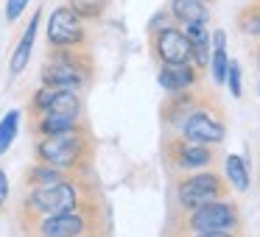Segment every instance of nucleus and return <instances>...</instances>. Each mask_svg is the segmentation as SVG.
<instances>
[{"instance_id":"f257e3e1","label":"nucleus","mask_w":260,"mask_h":237,"mask_svg":"<svg viewBox=\"0 0 260 237\" xmlns=\"http://www.w3.org/2000/svg\"><path fill=\"white\" fill-rule=\"evenodd\" d=\"M40 78L45 87L79 90L90 78V62H87L84 53H76L73 48H51L40 70Z\"/></svg>"},{"instance_id":"f03ea898","label":"nucleus","mask_w":260,"mask_h":237,"mask_svg":"<svg viewBox=\"0 0 260 237\" xmlns=\"http://www.w3.org/2000/svg\"><path fill=\"white\" fill-rule=\"evenodd\" d=\"M79 204V192L70 181H53V184H37L28 192L25 209L34 215H56V212H68L76 209Z\"/></svg>"},{"instance_id":"7ed1b4c3","label":"nucleus","mask_w":260,"mask_h":237,"mask_svg":"<svg viewBox=\"0 0 260 237\" xmlns=\"http://www.w3.org/2000/svg\"><path fill=\"white\" fill-rule=\"evenodd\" d=\"M45 36L51 48H81L87 42L84 20L70 6H56L51 12V17H48Z\"/></svg>"},{"instance_id":"20e7f679","label":"nucleus","mask_w":260,"mask_h":237,"mask_svg":"<svg viewBox=\"0 0 260 237\" xmlns=\"http://www.w3.org/2000/svg\"><path fill=\"white\" fill-rule=\"evenodd\" d=\"M31 109L37 117H64V120H79L81 101L76 90H59V87H45L34 92L31 98Z\"/></svg>"},{"instance_id":"39448f33","label":"nucleus","mask_w":260,"mask_h":237,"mask_svg":"<svg viewBox=\"0 0 260 237\" xmlns=\"http://www.w3.org/2000/svg\"><path fill=\"white\" fill-rule=\"evenodd\" d=\"M84 151V140L76 131H64V134H48L37 142V153L42 162L53 165V168H73L81 159Z\"/></svg>"},{"instance_id":"423d86ee","label":"nucleus","mask_w":260,"mask_h":237,"mask_svg":"<svg viewBox=\"0 0 260 237\" xmlns=\"http://www.w3.org/2000/svg\"><path fill=\"white\" fill-rule=\"evenodd\" d=\"M151 48L159 64H193V45L179 25L154 28Z\"/></svg>"},{"instance_id":"0eeeda50","label":"nucleus","mask_w":260,"mask_h":237,"mask_svg":"<svg viewBox=\"0 0 260 237\" xmlns=\"http://www.w3.org/2000/svg\"><path fill=\"white\" fill-rule=\"evenodd\" d=\"M187 229L190 231H232L238 226V209L226 201H210L196 209H187Z\"/></svg>"},{"instance_id":"6e6552de","label":"nucleus","mask_w":260,"mask_h":237,"mask_svg":"<svg viewBox=\"0 0 260 237\" xmlns=\"http://www.w3.org/2000/svg\"><path fill=\"white\" fill-rule=\"evenodd\" d=\"M226 187L221 181V176L210 173V170H202V173H193L190 179H185L179 187H176V195H179V204L185 209H196L202 204L218 201L224 198Z\"/></svg>"},{"instance_id":"1a4fd4ad","label":"nucleus","mask_w":260,"mask_h":237,"mask_svg":"<svg viewBox=\"0 0 260 237\" xmlns=\"http://www.w3.org/2000/svg\"><path fill=\"white\" fill-rule=\"evenodd\" d=\"M182 137L190 142H202V145H215L226 137V129L218 117H213L207 109L199 106L182 120Z\"/></svg>"},{"instance_id":"9d476101","label":"nucleus","mask_w":260,"mask_h":237,"mask_svg":"<svg viewBox=\"0 0 260 237\" xmlns=\"http://www.w3.org/2000/svg\"><path fill=\"white\" fill-rule=\"evenodd\" d=\"M171 159L179 170H202L213 162V148L202 145V142H190V140H176L171 142Z\"/></svg>"},{"instance_id":"9b49d317","label":"nucleus","mask_w":260,"mask_h":237,"mask_svg":"<svg viewBox=\"0 0 260 237\" xmlns=\"http://www.w3.org/2000/svg\"><path fill=\"white\" fill-rule=\"evenodd\" d=\"M157 81L168 92H185L199 81V67L196 64H159Z\"/></svg>"},{"instance_id":"f8f14e48","label":"nucleus","mask_w":260,"mask_h":237,"mask_svg":"<svg viewBox=\"0 0 260 237\" xmlns=\"http://www.w3.org/2000/svg\"><path fill=\"white\" fill-rule=\"evenodd\" d=\"M84 231V218L76 215L73 209L56 215H45V220L40 223L42 237H79Z\"/></svg>"},{"instance_id":"ddd939ff","label":"nucleus","mask_w":260,"mask_h":237,"mask_svg":"<svg viewBox=\"0 0 260 237\" xmlns=\"http://www.w3.org/2000/svg\"><path fill=\"white\" fill-rule=\"evenodd\" d=\"M40 20H42V9H40V12H37L31 20H28V25H25L23 36H20L17 48H14V53H12V64H9V70H12V75H20L25 67H28V62H31V53H34L37 34H40Z\"/></svg>"},{"instance_id":"4468645a","label":"nucleus","mask_w":260,"mask_h":237,"mask_svg":"<svg viewBox=\"0 0 260 237\" xmlns=\"http://www.w3.org/2000/svg\"><path fill=\"white\" fill-rule=\"evenodd\" d=\"M171 20L179 28L193 23H210V9L204 0H171Z\"/></svg>"},{"instance_id":"2eb2a0df","label":"nucleus","mask_w":260,"mask_h":237,"mask_svg":"<svg viewBox=\"0 0 260 237\" xmlns=\"http://www.w3.org/2000/svg\"><path fill=\"white\" fill-rule=\"evenodd\" d=\"M224 173L230 179V184L235 187L238 192H246L249 190V168H246V159L238 156V153H230L224 162Z\"/></svg>"},{"instance_id":"dca6fc26","label":"nucleus","mask_w":260,"mask_h":237,"mask_svg":"<svg viewBox=\"0 0 260 237\" xmlns=\"http://www.w3.org/2000/svg\"><path fill=\"white\" fill-rule=\"evenodd\" d=\"M17 131H20V112L12 109V112H6L3 120H0V153H6L9 148H12Z\"/></svg>"},{"instance_id":"f3484780","label":"nucleus","mask_w":260,"mask_h":237,"mask_svg":"<svg viewBox=\"0 0 260 237\" xmlns=\"http://www.w3.org/2000/svg\"><path fill=\"white\" fill-rule=\"evenodd\" d=\"M68 6L73 9L81 20H98L107 12L109 0H68Z\"/></svg>"},{"instance_id":"a211bd4d","label":"nucleus","mask_w":260,"mask_h":237,"mask_svg":"<svg viewBox=\"0 0 260 237\" xmlns=\"http://www.w3.org/2000/svg\"><path fill=\"white\" fill-rule=\"evenodd\" d=\"M238 25H241L243 34L260 36V3H254V6L243 9V12L238 14Z\"/></svg>"},{"instance_id":"6ab92c4d","label":"nucleus","mask_w":260,"mask_h":237,"mask_svg":"<svg viewBox=\"0 0 260 237\" xmlns=\"http://www.w3.org/2000/svg\"><path fill=\"white\" fill-rule=\"evenodd\" d=\"M37 129L42 134H64V131H76V120H64V117H37Z\"/></svg>"},{"instance_id":"aec40b11","label":"nucleus","mask_w":260,"mask_h":237,"mask_svg":"<svg viewBox=\"0 0 260 237\" xmlns=\"http://www.w3.org/2000/svg\"><path fill=\"white\" fill-rule=\"evenodd\" d=\"M31 184H53V181H62V168H53V165H37V168H31L28 173Z\"/></svg>"},{"instance_id":"412c9836","label":"nucleus","mask_w":260,"mask_h":237,"mask_svg":"<svg viewBox=\"0 0 260 237\" xmlns=\"http://www.w3.org/2000/svg\"><path fill=\"white\" fill-rule=\"evenodd\" d=\"M224 84H230L232 98H241V95H243V75H241V64L232 62V59H230V70H226V81H224Z\"/></svg>"},{"instance_id":"4be33fe9","label":"nucleus","mask_w":260,"mask_h":237,"mask_svg":"<svg viewBox=\"0 0 260 237\" xmlns=\"http://www.w3.org/2000/svg\"><path fill=\"white\" fill-rule=\"evenodd\" d=\"M25 6H28V0H6V20L9 23L20 20V14L25 12Z\"/></svg>"},{"instance_id":"5701e85b","label":"nucleus","mask_w":260,"mask_h":237,"mask_svg":"<svg viewBox=\"0 0 260 237\" xmlns=\"http://www.w3.org/2000/svg\"><path fill=\"white\" fill-rule=\"evenodd\" d=\"M6 198H9V176L0 170V207L6 204Z\"/></svg>"},{"instance_id":"b1692460","label":"nucleus","mask_w":260,"mask_h":237,"mask_svg":"<svg viewBox=\"0 0 260 237\" xmlns=\"http://www.w3.org/2000/svg\"><path fill=\"white\" fill-rule=\"evenodd\" d=\"M193 237H235L232 231H196Z\"/></svg>"},{"instance_id":"393cba45","label":"nucleus","mask_w":260,"mask_h":237,"mask_svg":"<svg viewBox=\"0 0 260 237\" xmlns=\"http://www.w3.org/2000/svg\"><path fill=\"white\" fill-rule=\"evenodd\" d=\"M257 67H260V51H257Z\"/></svg>"},{"instance_id":"a878e982","label":"nucleus","mask_w":260,"mask_h":237,"mask_svg":"<svg viewBox=\"0 0 260 237\" xmlns=\"http://www.w3.org/2000/svg\"><path fill=\"white\" fill-rule=\"evenodd\" d=\"M204 3H213V0H204Z\"/></svg>"},{"instance_id":"bb28decb","label":"nucleus","mask_w":260,"mask_h":237,"mask_svg":"<svg viewBox=\"0 0 260 237\" xmlns=\"http://www.w3.org/2000/svg\"><path fill=\"white\" fill-rule=\"evenodd\" d=\"M254 3H260V0H254Z\"/></svg>"},{"instance_id":"cd10ccee","label":"nucleus","mask_w":260,"mask_h":237,"mask_svg":"<svg viewBox=\"0 0 260 237\" xmlns=\"http://www.w3.org/2000/svg\"><path fill=\"white\" fill-rule=\"evenodd\" d=\"M257 90H260V84H257Z\"/></svg>"}]
</instances>
